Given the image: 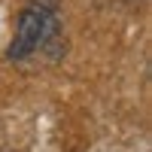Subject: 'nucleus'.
I'll list each match as a JSON object with an SVG mask.
<instances>
[{
    "instance_id": "f257e3e1",
    "label": "nucleus",
    "mask_w": 152,
    "mask_h": 152,
    "mask_svg": "<svg viewBox=\"0 0 152 152\" xmlns=\"http://www.w3.org/2000/svg\"><path fill=\"white\" fill-rule=\"evenodd\" d=\"M52 37H58L55 9L46 6V3H31V6H24L21 15H18L12 43L6 49V58L9 61H24V58H31L37 49H43Z\"/></svg>"
}]
</instances>
